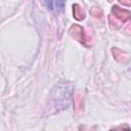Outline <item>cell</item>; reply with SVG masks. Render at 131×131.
Listing matches in <instances>:
<instances>
[{"label":"cell","instance_id":"cell-9","mask_svg":"<svg viewBox=\"0 0 131 131\" xmlns=\"http://www.w3.org/2000/svg\"><path fill=\"white\" fill-rule=\"evenodd\" d=\"M114 129H115V130H119V129H126V130H129V127L125 125V126H119V127H115Z\"/></svg>","mask_w":131,"mask_h":131},{"label":"cell","instance_id":"cell-11","mask_svg":"<svg viewBox=\"0 0 131 131\" xmlns=\"http://www.w3.org/2000/svg\"><path fill=\"white\" fill-rule=\"evenodd\" d=\"M130 25H131V24H130Z\"/></svg>","mask_w":131,"mask_h":131},{"label":"cell","instance_id":"cell-7","mask_svg":"<svg viewBox=\"0 0 131 131\" xmlns=\"http://www.w3.org/2000/svg\"><path fill=\"white\" fill-rule=\"evenodd\" d=\"M91 14L95 17H101L102 16V11L100 8H97V7H93L91 9Z\"/></svg>","mask_w":131,"mask_h":131},{"label":"cell","instance_id":"cell-1","mask_svg":"<svg viewBox=\"0 0 131 131\" xmlns=\"http://www.w3.org/2000/svg\"><path fill=\"white\" fill-rule=\"evenodd\" d=\"M70 35L75 38L77 41H79L80 43H83L85 44L86 43V36H85V33H84V29L79 26V25H73L71 28H70Z\"/></svg>","mask_w":131,"mask_h":131},{"label":"cell","instance_id":"cell-6","mask_svg":"<svg viewBox=\"0 0 131 131\" xmlns=\"http://www.w3.org/2000/svg\"><path fill=\"white\" fill-rule=\"evenodd\" d=\"M108 20H110V24H111V27H112V29H119L120 27H121V25H122V23H120V21H117L118 19L115 17V19H114V17H113V15L111 14L110 15V17H108Z\"/></svg>","mask_w":131,"mask_h":131},{"label":"cell","instance_id":"cell-2","mask_svg":"<svg viewBox=\"0 0 131 131\" xmlns=\"http://www.w3.org/2000/svg\"><path fill=\"white\" fill-rule=\"evenodd\" d=\"M112 15L114 17H116L119 21L124 23V21H126L127 19H129L131 17V12L128 11V10L122 9L117 5H114L112 7Z\"/></svg>","mask_w":131,"mask_h":131},{"label":"cell","instance_id":"cell-3","mask_svg":"<svg viewBox=\"0 0 131 131\" xmlns=\"http://www.w3.org/2000/svg\"><path fill=\"white\" fill-rule=\"evenodd\" d=\"M113 54H114V57H115V59L117 60V61H119V62H126V61H128V59H129V56H128V54L126 53V52H124L123 50H120L119 48H113Z\"/></svg>","mask_w":131,"mask_h":131},{"label":"cell","instance_id":"cell-8","mask_svg":"<svg viewBox=\"0 0 131 131\" xmlns=\"http://www.w3.org/2000/svg\"><path fill=\"white\" fill-rule=\"evenodd\" d=\"M119 2L126 6H131V0H119Z\"/></svg>","mask_w":131,"mask_h":131},{"label":"cell","instance_id":"cell-5","mask_svg":"<svg viewBox=\"0 0 131 131\" xmlns=\"http://www.w3.org/2000/svg\"><path fill=\"white\" fill-rule=\"evenodd\" d=\"M73 13H74V17L77 20H82L85 18V11L79 4L73 5Z\"/></svg>","mask_w":131,"mask_h":131},{"label":"cell","instance_id":"cell-10","mask_svg":"<svg viewBox=\"0 0 131 131\" xmlns=\"http://www.w3.org/2000/svg\"><path fill=\"white\" fill-rule=\"evenodd\" d=\"M108 1H110V2H112V1H113V0H108Z\"/></svg>","mask_w":131,"mask_h":131},{"label":"cell","instance_id":"cell-4","mask_svg":"<svg viewBox=\"0 0 131 131\" xmlns=\"http://www.w3.org/2000/svg\"><path fill=\"white\" fill-rule=\"evenodd\" d=\"M45 1L48 8L51 10L60 11L64 6V0H45Z\"/></svg>","mask_w":131,"mask_h":131}]
</instances>
